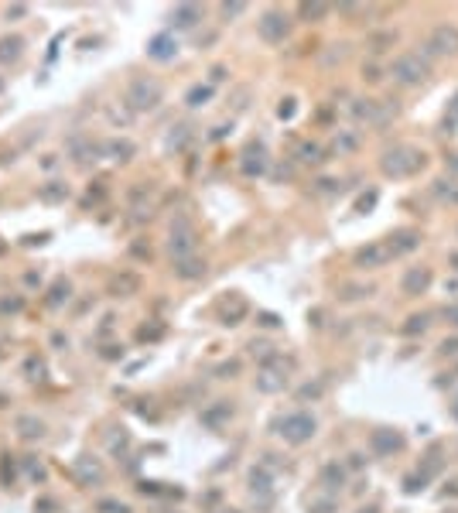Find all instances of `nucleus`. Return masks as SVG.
I'll return each mask as SVG.
<instances>
[{
    "mask_svg": "<svg viewBox=\"0 0 458 513\" xmlns=\"http://www.w3.org/2000/svg\"><path fill=\"white\" fill-rule=\"evenodd\" d=\"M428 154L414 147V144H393L380 154V171L386 178H414L418 171H424Z\"/></svg>",
    "mask_w": 458,
    "mask_h": 513,
    "instance_id": "f257e3e1",
    "label": "nucleus"
},
{
    "mask_svg": "<svg viewBox=\"0 0 458 513\" xmlns=\"http://www.w3.org/2000/svg\"><path fill=\"white\" fill-rule=\"evenodd\" d=\"M390 76L397 86H407V89H414V86H424L428 76H431V65H428V55H420V52H401L393 65H390Z\"/></svg>",
    "mask_w": 458,
    "mask_h": 513,
    "instance_id": "f03ea898",
    "label": "nucleus"
},
{
    "mask_svg": "<svg viewBox=\"0 0 458 513\" xmlns=\"http://www.w3.org/2000/svg\"><path fill=\"white\" fill-rule=\"evenodd\" d=\"M315 417L305 415V411H294V415H284L281 421H277V434L284 438L287 445H305V441H311L315 438Z\"/></svg>",
    "mask_w": 458,
    "mask_h": 513,
    "instance_id": "7ed1b4c3",
    "label": "nucleus"
},
{
    "mask_svg": "<svg viewBox=\"0 0 458 513\" xmlns=\"http://www.w3.org/2000/svg\"><path fill=\"white\" fill-rule=\"evenodd\" d=\"M424 55L431 59H455L458 55V24H438L428 41H424Z\"/></svg>",
    "mask_w": 458,
    "mask_h": 513,
    "instance_id": "20e7f679",
    "label": "nucleus"
},
{
    "mask_svg": "<svg viewBox=\"0 0 458 513\" xmlns=\"http://www.w3.org/2000/svg\"><path fill=\"white\" fill-rule=\"evenodd\" d=\"M356 267L359 271H380V267H386V264H393L397 260V254H393V247H390V239H373V243H366V247H359L356 250Z\"/></svg>",
    "mask_w": 458,
    "mask_h": 513,
    "instance_id": "39448f33",
    "label": "nucleus"
},
{
    "mask_svg": "<svg viewBox=\"0 0 458 513\" xmlns=\"http://www.w3.org/2000/svg\"><path fill=\"white\" fill-rule=\"evenodd\" d=\"M195 247H199V233L185 216H178L172 222V239H168V250H172L174 260H185V256H195Z\"/></svg>",
    "mask_w": 458,
    "mask_h": 513,
    "instance_id": "423d86ee",
    "label": "nucleus"
},
{
    "mask_svg": "<svg viewBox=\"0 0 458 513\" xmlns=\"http://www.w3.org/2000/svg\"><path fill=\"white\" fill-rule=\"evenodd\" d=\"M393 113L397 110H390L380 99H352V117L359 120V123H366V127H386Z\"/></svg>",
    "mask_w": 458,
    "mask_h": 513,
    "instance_id": "0eeeda50",
    "label": "nucleus"
},
{
    "mask_svg": "<svg viewBox=\"0 0 458 513\" xmlns=\"http://www.w3.org/2000/svg\"><path fill=\"white\" fill-rule=\"evenodd\" d=\"M127 103L134 110H154L161 103V82L154 79H134L130 82V93H127Z\"/></svg>",
    "mask_w": 458,
    "mask_h": 513,
    "instance_id": "6e6552de",
    "label": "nucleus"
},
{
    "mask_svg": "<svg viewBox=\"0 0 458 513\" xmlns=\"http://www.w3.org/2000/svg\"><path fill=\"white\" fill-rule=\"evenodd\" d=\"M260 35H264V41H270V45H281V41L291 35V18H287L284 11H267L264 18H260Z\"/></svg>",
    "mask_w": 458,
    "mask_h": 513,
    "instance_id": "1a4fd4ad",
    "label": "nucleus"
},
{
    "mask_svg": "<svg viewBox=\"0 0 458 513\" xmlns=\"http://www.w3.org/2000/svg\"><path fill=\"white\" fill-rule=\"evenodd\" d=\"M431 281H435V274H431V267H407L403 271V277H401V291L407 298H418V295H424L428 288H431Z\"/></svg>",
    "mask_w": 458,
    "mask_h": 513,
    "instance_id": "9d476101",
    "label": "nucleus"
},
{
    "mask_svg": "<svg viewBox=\"0 0 458 513\" xmlns=\"http://www.w3.org/2000/svg\"><path fill=\"white\" fill-rule=\"evenodd\" d=\"M369 449L376 455H393L403 449V434L397 428H376V432L369 434Z\"/></svg>",
    "mask_w": 458,
    "mask_h": 513,
    "instance_id": "9b49d317",
    "label": "nucleus"
},
{
    "mask_svg": "<svg viewBox=\"0 0 458 513\" xmlns=\"http://www.w3.org/2000/svg\"><path fill=\"white\" fill-rule=\"evenodd\" d=\"M284 383H287V370H284V363H267L264 370H260V376H257V387L264 390V394H277V390H284Z\"/></svg>",
    "mask_w": 458,
    "mask_h": 513,
    "instance_id": "f8f14e48",
    "label": "nucleus"
},
{
    "mask_svg": "<svg viewBox=\"0 0 458 513\" xmlns=\"http://www.w3.org/2000/svg\"><path fill=\"white\" fill-rule=\"evenodd\" d=\"M390 247H393V254L397 256H407V254H414L420 247V233L418 230H397V233H390Z\"/></svg>",
    "mask_w": 458,
    "mask_h": 513,
    "instance_id": "ddd939ff",
    "label": "nucleus"
},
{
    "mask_svg": "<svg viewBox=\"0 0 458 513\" xmlns=\"http://www.w3.org/2000/svg\"><path fill=\"white\" fill-rule=\"evenodd\" d=\"M431 192H435V196H438L441 202H448V205H458V178H455V175L435 178Z\"/></svg>",
    "mask_w": 458,
    "mask_h": 513,
    "instance_id": "4468645a",
    "label": "nucleus"
},
{
    "mask_svg": "<svg viewBox=\"0 0 458 513\" xmlns=\"http://www.w3.org/2000/svg\"><path fill=\"white\" fill-rule=\"evenodd\" d=\"M174 274L181 277V281H195V277L206 274V260H199V256H185V260H174Z\"/></svg>",
    "mask_w": 458,
    "mask_h": 513,
    "instance_id": "2eb2a0df",
    "label": "nucleus"
},
{
    "mask_svg": "<svg viewBox=\"0 0 458 513\" xmlns=\"http://www.w3.org/2000/svg\"><path fill=\"white\" fill-rule=\"evenodd\" d=\"M428 325H431V315H428V312H420V315H410L407 322H403L401 332H403V336H424V332H428Z\"/></svg>",
    "mask_w": 458,
    "mask_h": 513,
    "instance_id": "dca6fc26",
    "label": "nucleus"
},
{
    "mask_svg": "<svg viewBox=\"0 0 458 513\" xmlns=\"http://www.w3.org/2000/svg\"><path fill=\"white\" fill-rule=\"evenodd\" d=\"M21 59V38L0 41V62H18Z\"/></svg>",
    "mask_w": 458,
    "mask_h": 513,
    "instance_id": "f3484780",
    "label": "nucleus"
},
{
    "mask_svg": "<svg viewBox=\"0 0 458 513\" xmlns=\"http://www.w3.org/2000/svg\"><path fill=\"white\" fill-rule=\"evenodd\" d=\"M172 18H174V24H178V28H191V24L202 18V14H199V7H178Z\"/></svg>",
    "mask_w": 458,
    "mask_h": 513,
    "instance_id": "a211bd4d",
    "label": "nucleus"
},
{
    "mask_svg": "<svg viewBox=\"0 0 458 513\" xmlns=\"http://www.w3.org/2000/svg\"><path fill=\"white\" fill-rule=\"evenodd\" d=\"M373 295V288H369V284H345L342 288V301H359V298H369Z\"/></svg>",
    "mask_w": 458,
    "mask_h": 513,
    "instance_id": "6ab92c4d",
    "label": "nucleus"
},
{
    "mask_svg": "<svg viewBox=\"0 0 458 513\" xmlns=\"http://www.w3.org/2000/svg\"><path fill=\"white\" fill-rule=\"evenodd\" d=\"M325 14H328V7H325V4H301V18H315V21H322Z\"/></svg>",
    "mask_w": 458,
    "mask_h": 513,
    "instance_id": "aec40b11",
    "label": "nucleus"
},
{
    "mask_svg": "<svg viewBox=\"0 0 458 513\" xmlns=\"http://www.w3.org/2000/svg\"><path fill=\"white\" fill-rule=\"evenodd\" d=\"M342 469L339 466H325V473H322V483H335V486H342Z\"/></svg>",
    "mask_w": 458,
    "mask_h": 513,
    "instance_id": "412c9836",
    "label": "nucleus"
},
{
    "mask_svg": "<svg viewBox=\"0 0 458 513\" xmlns=\"http://www.w3.org/2000/svg\"><path fill=\"white\" fill-rule=\"evenodd\" d=\"M209 96H212V89H209V86H195V89L189 93V106H199L202 99H209Z\"/></svg>",
    "mask_w": 458,
    "mask_h": 513,
    "instance_id": "4be33fe9",
    "label": "nucleus"
},
{
    "mask_svg": "<svg viewBox=\"0 0 458 513\" xmlns=\"http://www.w3.org/2000/svg\"><path fill=\"white\" fill-rule=\"evenodd\" d=\"M62 196H69V188H65V185H58V181H52V188H45V192H41V198H48V202H55V198H62Z\"/></svg>",
    "mask_w": 458,
    "mask_h": 513,
    "instance_id": "5701e85b",
    "label": "nucleus"
},
{
    "mask_svg": "<svg viewBox=\"0 0 458 513\" xmlns=\"http://www.w3.org/2000/svg\"><path fill=\"white\" fill-rule=\"evenodd\" d=\"M318 154H322V151H318V147H315V144H311V147H301V161H305V164H318Z\"/></svg>",
    "mask_w": 458,
    "mask_h": 513,
    "instance_id": "b1692460",
    "label": "nucleus"
},
{
    "mask_svg": "<svg viewBox=\"0 0 458 513\" xmlns=\"http://www.w3.org/2000/svg\"><path fill=\"white\" fill-rule=\"evenodd\" d=\"M21 428H24V434H28V438H35V434H41V421L35 424L31 417H21Z\"/></svg>",
    "mask_w": 458,
    "mask_h": 513,
    "instance_id": "393cba45",
    "label": "nucleus"
},
{
    "mask_svg": "<svg viewBox=\"0 0 458 513\" xmlns=\"http://www.w3.org/2000/svg\"><path fill=\"white\" fill-rule=\"evenodd\" d=\"M356 144H359V137H352V134H349V137H335V147H339V151H352Z\"/></svg>",
    "mask_w": 458,
    "mask_h": 513,
    "instance_id": "a878e982",
    "label": "nucleus"
},
{
    "mask_svg": "<svg viewBox=\"0 0 458 513\" xmlns=\"http://www.w3.org/2000/svg\"><path fill=\"white\" fill-rule=\"evenodd\" d=\"M438 349H441L445 356H455V353H458V339H445V342H441Z\"/></svg>",
    "mask_w": 458,
    "mask_h": 513,
    "instance_id": "bb28decb",
    "label": "nucleus"
},
{
    "mask_svg": "<svg viewBox=\"0 0 458 513\" xmlns=\"http://www.w3.org/2000/svg\"><path fill=\"white\" fill-rule=\"evenodd\" d=\"M445 318H448V322L458 329V305H448V308H445Z\"/></svg>",
    "mask_w": 458,
    "mask_h": 513,
    "instance_id": "cd10ccee",
    "label": "nucleus"
},
{
    "mask_svg": "<svg viewBox=\"0 0 458 513\" xmlns=\"http://www.w3.org/2000/svg\"><path fill=\"white\" fill-rule=\"evenodd\" d=\"M448 415H452V417H455V421H458V394L452 397V400H448Z\"/></svg>",
    "mask_w": 458,
    "mask_h": 513,
    "instance_id": "c85d7f7f",
    "label": "nucleus"
},
{
    "mask_svg": "<svg viewBox=\"0 0 458 513\" xmlns=\"http://www.w3.org/2000/svg\"><path fill=\"white\" fill-rule=\"evenodd\" d=\"M363 76L369 82H376V79H380V69H363Z\"/></svg>",
    "mask_w": 458,
    "mask_h": 513,
    "instance_id": "c756f323",
    "label": "nucleus"
},
{
    "mask_svg": "<svg viewBox=\"0 0 458 513\" xmlns=\"http://www.w3.org/2000/svg\"><path fill=\"white\" fill-rule=\"evenodd\" d=\"M448 171H455V175H458V151H455V154H448Z\"/></svg>",
    "mask_w": 458,
    "mask_h": 513,
    "instance_id": "7c9ffc66",
    "label": "nucleus"
},
{
    "mask_svg": "<svg viewBox=\"0 0 458 513\" xmlns=\"http://www.w3.org/2000/svg\"><path fill=\"white\" fill-rule=\"evenodd\" d=\"M452 267H455V271H458V254H452Z\"/></svg>",
    "mask_w": 458,
    "mask_h": 513,
    "instance_id": "2f4dec72",
    "label": "nucleus"
},
{
    "mask_svg": "<svg viewBox=\"0 0 458 513\" xmlns=\"http://www.w3.org/2000/svg\"><path fill=\"white\" fill-rule=\"evenodd\" d=\"M359 513H376V507H366V510H359Z\"/></svg>",
    "mask_w": 458,
    "mask_h": 513,
    "instance_id": "473e14b6",
    "label": "nucleus"
},
{
    "mask_svg": "<svg viewBox=\"0 0 458 513\" xmlns=\"http://www.w3.org/2000/svg\"><path fill=\"white\" fill-rule=\"evenodd\" d=\"M0 89H4V82H0Z\"/></svg>",
    "mask_w": 458,
    "mask_h": 513,
    "instance_id": "72a5a7b5",
    "label": "nucleus"
}]
</instances>
